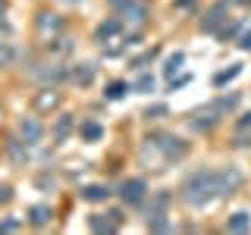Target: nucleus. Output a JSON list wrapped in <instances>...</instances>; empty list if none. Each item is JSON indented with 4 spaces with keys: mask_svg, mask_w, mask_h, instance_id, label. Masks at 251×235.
I'll return each mask as SVG.
<instances>
[{
    "mask_svg": "<svg viewBox=\"0 0 251 235\" xmlns=\"http://www.w3.org/2000/svg\"><path fill=\"white\" fill-rule=\"evenodd\" d=\"M19 132H22V138H25V144H38L44 135V125L35 119V116H22V122H19Z\"/></svg>",
    "mask_w": 251,
    "mask_h": 235,
    "instance_id": "nucleus-9",
    "label": "nucleus"
},
{
    "mask_svg": "<svg viewBox=\"0 0 251 235\" xmlns=\"http://www.w3.org/2000/svg\"><path fill=\"white\" fill-rule=\"evenodd\" d=\"M50 219H53V210L47 207V204H35V207L28 210V223L38 226V229H41V226H47Z\"/></svg>",
    "mask_w": 251,
    "mask_h": 235,
    "instance_id": "nucleus-13",
    "label": "nucleus"
},
{
    "mask_svg": "<svg viewBox=\"0 0 251 235\" xmlns=\"http://www.w3.org/2000/svg\"><path fill=\"white\" fill-rule=\"evenodd\" d=\"M239 75H242V63H232L229 69H223V72L214 75V88H223V85H229L232 78H239Z\"/></svg>",
    "mask_w": 251,
    "mask_h": 235,
    "instance_id": "nucleus-17",
    "label": "nucleus"
},
{
    "mask_svg": "<svg viewBox=\"0 0 251 235\" xmlns=\"http://www.w3.org/2000/svg\"><path fill=\"white\" fill-rule=\"evenodd\" d=\"M173 6H176V10H188V6H195V0H176Z\"/></svg>",
    "mask_w": 251,
    "mask_h": 235,
    "instance_id": "nucleus-36",
    "label": "nucleus"
},
{
    "mask_svg": "<svg viewBox=\"0 0 251 235\" xmlns=\"http://www.w3.org/2000/svg\"><path fill=\"white\" fill-rule=\"evenodd\" d=\"M170 201H173V194H170V191H160V194H154L151 207H148V216H157V213H167Z\"/></svg>",
    "mask_w": 251,
    "mask_h": 235,
    "instance_id": "nucleus-18",
    "label": "nucleus"
},
{
    "mask_svg": "<svg viewBox=\"0 0 251 235\" xmlns=\"http://www.w3.org/2000/svg\"><path fill=\"white\" fill-rule=\"evenodd\" d=\"M242 28H245V19H226V25L217 31V38H220L223 44H226V41H235V35H239Z\"/></svg>",
    "mask_w": 251,
    "mask_h": 235,
    "instance_id": "nucleus-14",
    "label": "nucleus"
},
{
    "mask_svg": "<svg viewBox=\"0 0 251 235\" xmlns=\"http://www.w3.org/2000/svg\"><path fill=\"white\" fill-rule=\"evenodd\" d=\"M35 25H38V31H41V35H53V38H57L60 31H63V25H66V22H63V16H60V13L41 10V13L35 16Z\"/></svg>",
    "mask_w": 251,
    "mask_h": 235,
    "instance_id": "nucleus-7",
    "label": "nucleus"
},
{
    "mask_svg": "<svg viewBox=\"0 0 251 235\" xmlns=\"http://www.w3.org/2000/svg\"><path fill=\"white\" fill-rule=\"evenodd\" d=\"M116 16H120L123 25H129V28H145L148 19H151V10H148L145 0H132V3L126 6L123 13H116Z\"/></svg>",
    "mask_w": 251,
    "mask_h": 235,
    "instance_id": "nucleus-4",
    "label": "nucleus"
},
{
    "mask_svg": "<svg viewBox=\"0 0 251 235\" xmlns=\"http://www.w3.org/2000/svg\"><path fill=\"white\" fill-rule=\"evenodd\" d=\"M13 201V188L10 185H0V204H10Z\"/></svg>",
    "mask_w": 251,
    "mask_h": 235,
    "instance_id": "nucleus-32",
    "label": "nucleus"
},
{
    "mask_svg": "<svg viewBox=\"0 0 251 235\" xmlns=\"http://www.w3.org/2000/svg\"><path fill=\"white\" fill-rule=\"evenodd\" d=\"M245 182V172L239 166H223V169H195L185 176L182 188H179V198L188 207H207L217 198H229L235 194Z\"/></svg>",
    "mask_w": 251,
    "mask_h": 235,
    "instance_id": "nucleus-1",
    "label": "nucleus"
},
{
    "mask_svg": "<svg viewBox=\"0 0 251 235\" xmlns=\"http://www.w3.org/2000/svg\"><path fill=\"white\" fill-rule=\"evenodd\" d=\"M182 63H185V53H182V50L170 53V57H167V66H163V72H167V75L173 78V75L179 72V69H182Z\"/></svg>",
    "mask_w": 251,
    "mask_h": 235,
    "instance_id": "nucleus-22",
    "label": "nucleus"
},
{
    "mask_svg": "<svg viewBox=\"0 0 251 235\" xmlns=\"http://www.w3.org/2000/svg\"><path fill=\"white\" fill-rule=\"evenodd\" d=\"M235 132H251V113L239 116V122H235Z\"/></svg>",
    "mask_w": 251,
    "mask_h": 235,
    "instance_id": "nucleus-31",
    "label": "nucleus"
},
{
    "mask_svg": "<svg viewBox=\"0 0 251 235\" xmlns=\"http://www.w3.org/2000/svg\"><path fill=\"white\" fill-rule=\"evenodd\" d=\"M145 194H148L145 179H126L123 188H120V198H123L126 207H138V204L145 201Z\"/></svg>",
    "mask_w": 251,
    "mask_h": 235,
    "instance_id": "nucleus-5",
    "label": "nucleus"
},
{
    "mask_svg": "<svg viewBox=\"0 0 251 235\" xmlns=\"http://www.w3.org/2000/svg\"><path fill=\"white\" fill-rule=\"evenodd\" d=\"M60 91H53V88H44V91H38L35 94V110H41V113H47V110H57L60 107Z\"/></svg>",
    "mask_w": 251,
    "mask_h": 235,
    "instance_id": "nucleus-10",
    "label": "nucleus"
},
{
    "mask_svg": "<svg viewBox=\"0 0 251 235\" xmlns=\"http://www.w3.org/2000/svg\"><path fill=\"white\" fill-rule=\"evenodd\" d=\"M107 3H110V6H113V10H116V13H123V10H126V6H129V3H132V0H107Z\"/></svg>",
    "mask_w": 251,
    "mask_h": 235,
    "instance_id": "nucleus-33",
    "label": "nucleus"
},
{
    "mask_svg": "<svg viewBox=\"0 0 251 235\" xmlns=\"http://www.w3.org/2000/svg\"><path fill=\"white\" fill-rule=\"evenodd\" d=\"M226 232H235V235L251 232V213H245V210H235V213L226 219Z\"/></svg>",
    "mask_w": 251,
    "mask_h": 235,
    "instance_id": "nucleus-11",
    "label": "nucleus"
},
{
    "mask_svg": "<svg viewBox=\"0 0 251 235\" xmlns=\"http://www.w3.org/2000/svg\"><path fill=\"white\" fill-rule=\"evenodd\" d=\"M73 129H75V119L69 113H63L60 119H57V125H53V138H57V144H60V141H66Z\"/></svg>",
    "mask_w": 251,
    "mask_h": 235,
    "instance_id": "nucleus-15",
    "label": "nucleus"
},
{
    "mask_svg": "<svg viewBox=\"0 0 251 235\" xmlns=\"http://www.w3.org/2000/svg\"><path fill=\"white\" fill-rule=\"evenodd\" d=\"M110 219H113V226H116V229H120V223H123V210H110V213H107Z\"/></svg>",
    "mask_w": 251,
    "mask_h": 235,
    "instance_id": "nucleus-35",
    "label": "nucleus"
},
{
    "mask_svg": "<svg viewBox=\"0 0 251 235\" xmlns=\"http://www.w3.org/2000/svg\"><path fill=\"white\" fill-rule=\"evenodd\" d=\"M63 3H82V0H63Z\"/></svg>",
    "mask_w": 251,
    "mask_h": 235,
    "instance_id": "nucleus-38",
    "label": "nucleus"
},
{
    "mask_svg": "<svg viewBox=\"0 0 251 235\" xmlns=\"http://www.w3.org/2000/svg\"><path fill=\"white\" fill-rule=\"evenodd\" d=\"M239 6H245V10H251V0H235Z\"/></svg>",
    "mask_w": 251,
    "mask_h": 235,
    "instance_id": "nucleus-37",
    "label": "nucleus"
},
{
    "mask_svg": "<svg viewBox=\"0 0 251 235\" xmlns=\"http://www.w3.org/2000/svg\"><path fill=\"white\" fill-rule=\"evenodd\" d=\"M232 144H235V147H251V132H235Z\"/></svg>",
    "mask_w": 251,
    "mask_h": 235,
    "instance_id": "nucleus-29",
    "label": "nucleus"
},
{
    "mask_svg": "<svg viewBox=\"0 0 251 235\" xmlns=\"http://www.w3.org/2000/svg\"><path fill=\"white\" fill-rule=\"evenodd\" d=\"M126 91H129V85L123 82V78H116V82H110L107 85V100H120V97H126Z\"/></svg>",
    "mask_w": 251,
    "mask_h": 235,
    "instance_id": "nucleus-23",
    "label": "nucleus"
},
{
    "mask_svg": "<svg viewBox=\"0 0 251 235\" xmlns=\"http://www.w3.org/2000/svg\"><path fill=\"white\" fill-rule=\"evenodd\" d=\"M78 135H82V141H100L104 138V125H100L98 119H85L82 125H78Z\"/></svg>",
    "mask_w": 251,
    "mask_h": 235,
    "instance_id": "nucleus-12",
    "label": "nucleus"
},
{
    "mask_svg": "<svg viewBox=\"0 0 251 235\" xmlns=\"http://www.w3.org/2000/svg\"><path fill=\"white\" fill-rule=\"evenodd\" d=\"M13 229H19L16 219H3V223H0V232H13Z\"/></svg>",
    "mask_w": 251,
    "mask_h": 235,
    "instance_id": "nucleus-34",
    "label": "nucleus"
},
{
    "mask_svg": "<svg viewBox=\"0 0 251 235\" xmlns=\"http://www.w3.org/2000/svg\"><path fill=\"white\" fill-rule=\"evenodd\" d=\"M154 91V75L151 72H141L135 82V94H151Z\"/></svg>",
    "mask_w": 251,
    "mask_h": 235,
    "instance_id": "nucleus-24",
    "label": "nucleus"
},
{
    "mask_svg": "<svg viewBox=\"0 0 251 235\" xmlns=\"http://www.w3.org/2000/svg\"><path fill=\"white\" fill-rule=\"evenodd\" d=\"M220 116H223V113H220L214 104H207L204 110H195L192 119H188V125H192L195 132H210V129H214V125L220 122Z\"/></svg>",
    "mask_w": 251,
    "mask_h": 235,
    "instance_id": "nucleus-6",
    "label": "nucleus"
},
{
    "mask_svg": "<svg viewBox=\"0 0 251 235\" xmlns=\"http://www.w3.org/2000/svg\"><path fill=\"white\" fill-rule=\"evenodd\" d=\"M239 50H251V25H245V28H242L239 31Z\"/></svg>",
    "mask_w": 251,
    "mask_h": 235,
    "instance_id": "nucleus-28",
    "label": "nucleus"
},
{
    "mask_svg": "<svg viewBox=\"0 0 251 235\" xmlns=\"http://www.w3.org/2000/svg\"><path fill=\"white\" fill-rule=\"evenodd\" d=\"M22 144H25V141L10 138V154H13V160H16V163H22V160H25V147H22Z\"/></svg>",
    "mask_w": 251,
    "mask_h": 235,
    "instance_id": "nucleus-26",
    "label": "nucleus"
},
{
    "mask_svg": "<svg viewBox=\"0 0 251 235\" xmlns=\"http://www.w3.org/2000/svg\"><path fill=\"white\" fill-rule=\"evenodd\" d=\"M210 104H214L220 113H229V110H235L242 104V94H223V97H217V100H210Z\"/></svg>",
    "mask_w": 251,
    "mask_h": 235,
    "instance_id": "nucleus-19",
    "label": "nucleus"
},
{
    "mask_svg": "<svg viewBox=\"0 0 251 235\" xmlns=\"http://www.w3.org/2000/svg\"><path fill=\"white\" fill-rule=\"evenodd\" d=\"M167 113H170V107H167V104H154V107H148V110H145V119H163Z\"/></svg>",
    "mask_w": 251,
    "mask_h": 235,
    "instance_id": "nucleus-27",
    "label": "nucleus"
},
{
    "mask_svg": "<svg viewBox=\"0 0 251 235\" xmlns=\"http://www.w3.org/2000/svg\"><path fill=\"white\" fill-rule=\"evenodd\" d=\"M157 57H160V47H148V50H141L135 60H129V66L132 69H145V66H151Z\"/></svg>",
    "mask_w": 251,
    "mask_h": 235,
    "instance_id": "nucleus-16",
    "label": "nucleus"
},
{
    "mask_svg": "<svg viewBox=\"0 0 251 235\" xmlns=\"http://www.w3.org/2000/svg\"><path fill=\"white\" fill-rule=\"evenodd\" d=\"M123 19L120 16H110V19H104L98 28H94V38H98V44H107V41H113V38H120L123 35Z\"/></svg>",
    "mask_w": 251,
    "mask_h": 235,
    "instance_id": "nucleus-8",
    "label": "nucleus"
},
{
    "mask_svg": "<svg viewBox=\"0 0 251 235\" xmlns=\"http://www.w3.org/2000/svg\"><path fill=\"white\" fill-rule=\"evenodd\" d=\"M88 226H91L94 232H116L113 219H104V216H91V219H88Z\"/></svg>",
    "mask_w": 251,
    "mask_h": 235,
    "instance_id": "nucleus-25",
    "label": "nucleus"
},
{
    "mask_svg": "<svg viewBox=\"0 0 251 235\" xmlns=\"http://www.w3.org/2000/svg\"><path fill=\"white\" fill-rule=\"evenodd\" d=\"M94 63H82V66H75V72H73V82L75 85H88L91 78H94Z\"/></svg>",
    "mask_w": 251,
    "mask_h": 235,
    "instance_id": "nucleus-20",
    "label": "nucleus"
},
{
    "mask_svg": "<svg viewBox=\"0 0 251 235\" xmlns=\"http://www.w3.org/2000/svg\"><path fill=\"white\" fill-rule=\"evenodd\" d=\"M10 60H13V47L10 44H0V69L10 66Z\"/></svg>",
    "mask_w": 251,
    "mask_h": 235,
    "instance_id": "nucleus-30",
    "label": "nucleus"
},
{
    "mask_svg": "<svg viewBox=\"0 0 251 235\" xmlns=\"http://www.w3.org/2000/svg\"><path fill=\"white\" fill-rule=\"evenodd\" d=\"M154 151L163 154V163H179L182 157L188 154V141L185 138H176V135H151L145 138Z\"/></svg>",
    "mask_w": 251,
    "mask_h": 235,
    "instance_id": "nucleus-2",
    "label": "nucleus"
},
{
    "mask_svg": "<svg viewBox=\"0 0 251 235\" xmlns=\"http://www.w3.org/2000/svg\"><path fill=\"white\" fill-rule=\"evenodd\" d=\"M82 198L85 201H107L110 198V188L107 185H88V188H82Z\"/></svg>",
    "mask_w": 251,
    "mask_h": 235,
    "instance_id": "nucleus-21",
    "label": "nucleus"
},
{
    "mask_svg": "<svg viewBox=\"0 0 251 235\" xmlns=\"http://www.w3.org/2000/svg\"><path fill=\"white\" fill-rule=\"evenodd\" d=\"M232 3H235V0H214V3H210V10L204 13V19H201V31L217 35V31L226 25V19H232V16H229Z\"/></svg>",
    "mask_w": 251,
    "mask_h": 235,
    "instance_id": "nucleus-3",
    "label": "nucleus"
}]
</instances>
